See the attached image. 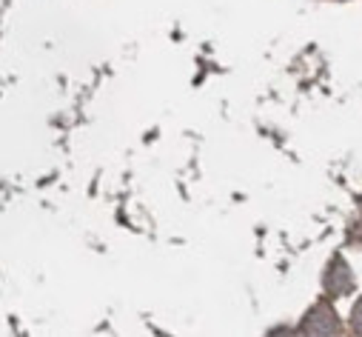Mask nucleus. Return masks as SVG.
<instances>
[{
    "mask_svg": "<svg viewBox=\"0 0 362 337\" xmlns=\"http://www.w3.org/2000/svg\"><path fill=\"white\" fill-rule=\"evenodd\" d=\"M300 331L303 334H337L339 331V320H337V314H334V309L328 303H317L305 314V320L300 323Z\"/></svg>",
    "mask_w": 362,
    "mask_h": 337,
    "instance_id": "f257e3e1",
    "label": "nucleus"
},
{
    "mask_svg": "<svg viewBox=\"0 0 362 337\" xmlns=\"http://www.w3.org/2000/svg\"><path fill=\"white\" fill-rule=\"evenodd\" d=\"M351 286H354V278H351L348 263L345 261H334L328 275H325V289L331 295H345V292H351Z\"/></svg>",
    "mask_w": 362,
    "mask_h": 337,
    "instance_id": "f03ea898",
    "label": "nucleus"
},
{
    "mask_svg": "<svg viewBox=\"0 0 362 337\" xmlns=\"http://www.w3.org/2000/svg\"><path fill=\"white\" fill-rule=\"evenodd\" d=\"M351 326H354V331H356V334H362V300L354 306V314H351Z\"/></svg>",
    "mask_w": 362,
    "mask_h": 337,
    "instance_id": "7ed1b4c3",
    "label": "nucleus"
}]
</instances>
